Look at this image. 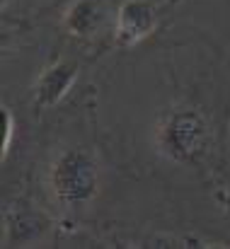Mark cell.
Instances as JSON below:
<instances>
[{"mask_svg":"<svg viewBox=\"0 0 230 249\" xmlns=\"http://www.w3.org/2000/svg\"><path fill=\"white\" fill-rule=\"evenodd\" d=\"M104 19V10L99 0H73L63 12V27L71 36L92 39Z\"/></svg>","mask_w":230,"mask_h":249,"instance_id":"8992f818","label":"cell"},{"mask_svg":"<svg viewBox=\"0 0 230 249\" xmlns=\"http://www.w3.org/2000/svg\"><path fill=\"white\" fill-rule=\"evenodd\" d=\"M77 63L71 58H61L56 63H51L49 68H44L34 83V102L41 109H51L56 107L77 80Z\"/></svg>","mask_w":230,"mask_h":249,"instance_id":"277c9868","label":"cell"},{"mask_svg":"<svg viewBox=\"0 0 230 249\" xmlns=\"http://www.w3.org/2000/svg\"><path fill=\"white\" fill-rule=\"evenodd\" d=\"M2 143H0V155H2V160L7 158V153H10V145H12V133H15V116H12V111L2 104Z\"/></svg>","mask_w":230,"mask_h":249,"instance_id":"52a82bcc","label":"cell"},{"mask_svg":"<svg viewBox=\"0 0 230 249\" xmlns=\"http://www.w3.org/2000/svg\"><path fill=\"white\" fill-rule=\"evenodd\" d=\"M157 29V7L151 0H124L116 10L114 39L119 46L129 49L148 39Z\"/></svg>","mask_w":230,"mask_h":249,"instance_id":"3957f363","label":"cell"},{"mask_svg":"<svg viewBox=\"0 0 230 249\" xmlns=\"http://www.w3.org/2000/svg\"><path fill=\"white\" fill-rule=\"evenodd\" d=\"M49 184L56 201L68 208H80L92 203L102 186L99 162L95 153H90L82 145L61 150L51 165Z\"/></svg>","mask_w":230,"mask_h":249,"instance_id":"7a4b0ae2","label":"cell"},{"mask_svg":"<svg viewBox=\"0 0 230 249\" xmlns=\"http://www.w3.org/2000/svg\"><path fill=\"white\" fill-rule=\"evenodd\" d=\"M157 153L174 165H196L211 148V124L194 107H174L155 124Z\"/></svg>","mask_w":230,"mask_h":249,"instance_id":"6da1fadb","label":"cell"},{"mask_svg":"<svg viewBox=\"0 0 230 249\" xmlns=\"http://www.w3.org/2000/svg\"><path fill=\"white\" fill-rule=\"evenodd\" d=\"M46 228V220L39 215V211L24 208V206H15L5 211V242H12L17 247H27L32 242H37L41 237Z\"/></svg>","mask_w":230,"mask_h":249,"instance_id":"5b68a950","label":"cell"}]
</instances>
